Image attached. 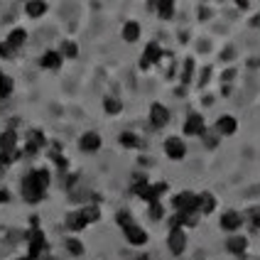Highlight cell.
<instances>
[{
    "mask_svg": "<svg viewBox=\"0 0 260 260\" xmlns=\"http://www.w3.org/2000/svg\"><path fill=\"white\" fill-rule=\"evenodd\" d=\"M25 40H27V32H25L22 27H17V29H13V32L8 35V40H5V42L10 44L13 49H20V47L25 44Z\"/></svg>",
    "mask_w": 260,
    "mask_h": 260,
    "instance_id": "ac0fdd59",
    "label": "cell"
},
{
    "mask_svg": "<svg viewBox=\"0 0 260 260\" xmlns=\"http://www.w3.org/2000/svg\"><path fill=\"white\" fill-rule=\"evenodd\" d=\"M209 15H211V13H209V10H206V8H204V5H202V8H199V17H202V20H206Z\"/></svg>",
    "mask_w": 260,
    "mask_h": 260,
    "instance_id": "b9f144b4",
    "label": "cell"
},
{
    "mask_svg": "<svg viewBox=\"0 0 260 260\" xmlns=\"http://www.w3.org/2000/svg\"><path fill=\"white\" fill-rule=\"evenodd\" d=\"M40 64H42L44 69H54V72H57L59 67H61V54H59V52H52V49H49V52H44V54H42Z\"/></svg>",
    "mask_w": 260,
    "mask_h": 260,
    "instance_id": "5bb4252c",
    "label": "cell"
},
{
    "mask_svg": "<svg viewBox=\"0 0 260 260\" xmlns=\"http://www.w3.org/2000/svg\"><path fill=\"white\" fill-rule=\"evenodd\" d=\"M216 143H218L216 135H214V133H206V130H204V145H206V147H216Z\"/></svg>",
    "mask_w": 260,
    "mask_h": 260,
    "instance_id": "8d00e7d4",
    "label": "cell"
},
{
    "mask_svg": "<svg viewBox=\"0 0 260 260\" xmlns=\"http://www.w3.org/2000/svg\"><path fill=\"white\" fill-rule=\"evenodd\" d=\"M204 130H206L204 118L199 116V113H191V116L187 118V123H184V133H187V135H204Z\"/></svg>",
    "mask_w": 260,
    "mask_h": 260,
    "instance_id": "8fae6325",
    "label": "cell"
},
{
    "mask_svg": "<svg viewBox=\"0 0 260 260\" xmlns=\"http://www.w3.org/2000/svg\"><path fill=\"white\" fill-rule=\"evenodd\" d=\"M27 241H29V260H37L42 255L44 250H47V238H44V233L40 229H32L27 233Z\"/></svg>",
    "mask_w": 260,
    "mask_h": 260,
    "instance_id": "3957f363",
    "label": "cell"
},
{
    "mask_svg": "<svg viewBox=\"0 0 260 260\" xmlns=\"http://www.w3.org/2000/svg\"><path fill=\"white\" fill-rule=\"evenodd\" d=\"M123 231H125V238H128L130 246H145V243H147V233H145L140 226L133 223V226H125Z\"/></svg>",
    "mask_w": 260,
    "mask_h": 260,
    "instance_id": "30bf717a",
    "label": "cell"
},
{
    "mask_svg": "<svg viewBox=\"0 0 260 260\" xmlns=\"http://www.w3.org/2000/svg\"><path fill=\"white\" fill-rule=\"evenodd\" d=\"M13 54H15V49L10 47V44L0 42V57H3V59H13Z\"/></svg>",
    "mask_w": 260,
    "mask_h": 260,
    "instance_id": "e575fe53",
    "label": "cell"
},
{
    "mask_svg": "<svg viewBox=\"0 0 260 260\" xmlns=\"http://www.w3.org/2000/svg\"><path fill=\"white\" fill-rule=\"evenodd\" d=\"M238 226H241V214L226 211V214L221 216V229H223V231H236Z\"/></svg>",
    "mask_w": 260,
    "mask_h": 260,
    "instance_id": "9a60e30c",
    "label": "cell"
},
{
    "mask_svg": "<svg viewBox=\"0 0 260 260\" xmlns=\"http://www.w3.org/2000/svg\"><path fill=\"white\" fill-rule=\"evenodd\" d=\"M133 191L138 194V197H143L145 202H157L159 197L167 191V184L165 182H159V184H147V182H138V184H133Z\"/></svg>",
    "mask_w": 260,
    "mask_h": 260,
    "instance_id": "6da1fadb",
    "label": "cell"
},
{
    "mask_svg": "<svg viewBox=\"0 0 260 260\" xmlns=\"http://www.w3.org/2000/svg\"><path fill=\"white\" fill-rule=\"evenodd\" d=\"M221 57H223V61H229V59H233V49H231V47H229V49H226V52H223Z\"/></svg>",
    "mask_w": 260,
    "mask_h": 260,
    "instance_id": "60d3db41",
    "label": "cell"
},
{
    "mask_svg": "<svg viewBox=\"0 0 260 260\" xmlns=\"http://www.w3.org/2000/svg\"><path fill=\"white\" fill-rule=\"evenodd\" d=\"M44 145V135H42V130H32L29 133V138H27V155H37V150Z\"/></svg>",
    "mask_w": 260,
    "mask_h": 260,
    "instance_id": "4fadbf2b",
    "label": "cell"
},
{
    "mask_svg": "<svg viewBox=\"0 0 260 260\" xmlns=\"http://www.w3.org/2000/svg\"><path fill=\"white\" fill-rule=\"evenodd\" d=\"M13 88H15V84H13V79L10 76H0V99H8L10 93H13Z\"/></svg>",
    "mask_w": 260,
    "mask_h": 260,
    "instance_id": "4316f807",
    "label": "cell"
},
{
    "mask_svg": "<svg viewBox=\"0 0 260 260\" xmlns=\"http://www.w3.org/2000/svg\"><path fill=\"white\" fill-rule=\"evenodd\" d=\"M118 223H120L123 229H125V226H133V218H130V211H125V209H123V211L118 214Z\"/></svg>",
    "mask_w": 260,
    "mask_h": 260,
    "instance_id": "d590c367",
    "label": "cell"
},
{
    "mask_svg": "<svg viewBox=\"0 0 260 260\" xmlns=\"http://www.w3.org/2000/svg\"><path fill=\"white\" fill-rule=\"evenodd\" d=\"M226 248H229V253H233V255H243L248 248V241L243 236H231V238L226 241Z\"/></svg>",
    "mask_w": 260,
    "mask_h": 260,
    "instance_id": "7c38bea8",
    "label": "cell"
},
{
    "mask_svg": "<svg viewBox=\"0 0 260 260\" xmlns=\"http://www.w3.org/2000/svg\"><path fill=\"white\" fill-rule=\"evenodd\" d=\"M167 246H170V253L172 255H182L184 248H187V236L182 229H172L170 236H167Z\"/></svg>",
    "mask_w": 260,
    "mask_h": 260,
    "instance_id": "5b68a950",
    "label": "cell"
},
{
    "mask_svg": "<svg viewBox=\"0 0 260 260\" xmlns=\"http://www.w3.org/2000/svg\"><path fill=\"white\" fill-rule=\"evenodd\" d=\"M162 49H159V44L157 42H150L147 47H145V52H143V59H140V69H150L152 64H157L159 59H162Z\"/></svg>",
    "mask_w": 260,
    "mask_h": 260,
    "instance_id": "8992f818",
    "label": "cell"
},
{
    "mask_svg": "<svg viewBox=\"0 0 260 260\" xmlns=\"http://www.w3.org/2000/svg\"><path fill=\"white\" fill-rule=\"evenodd\" d=\"M179 216V223L184 226H197L199 223V211H189V214H177Z\"/></svg>",
    "mask_w": 260,
    "mask_h": 260,
    "instance_id": "4dcf8cb0",
    "label": "cell"
},
{
    "mask_svg": "<svg viewBox=\"0 0 260 260\" xmlns=\"http://www.w3.org/2000/svg\"><path fill=\"white\" fill-rule=\"evenodd\" d=\"M135 260H147V255H140V258H135Z\"/></svg>",
    "mask_w": 260,
    "mask_h": 260,
    "instance_id": "f6af8a7d",
    "label": "cell"
},
{
    "mask_svg": "<svg viewBox=\"0 0 260 260\" xmlns=\"http://www.w3.org/2000/svg\"><path fill=\"white\" fill-rule=\"evenodd\" d=\"M67 229H69V231H84V229H86V223H84V218H81L79 211H72V214L67 216Z\"/></svg>",
    "mask_w": 260,
    "mask_h": 260,
    "instance_id": "d4e9b609",
    "label": "cell"
},
{
    "mask_svg": "<svg viewBox=\"0 0 260 260\" xmlns=\"http://www.w3.org/2000/svg\"><path fill=\"white\" fill-rule=\"evenodd\" d=\"M29 177L35 179V184L40 189H47L49 187V182H52V174H49V170H32L29 172Z\"/></svg>",
    "mask_w": 260,
    "mask_h": 260,
    "instance_id": "d6986e66",
    "label": "cell"
},
{
    "mask_svg": "<svg viewBox=\"0 0 260 260\" xmlns=\"http://www.w3.org/2000/svg\"><path fill=\"white\" fill-rule=\"evenodd\" d=\"M174 209L177 214H189V211H199V197L191 194V191H182L174 197Z\"/></svg>",
    "mask_w": 260,
    "mask_h": 260,
    "instance_id": "7a4b0ae2",
    "label": "cell"
},
{
    "mask_svg": "<svg viewBox=\"0 0 260 260\" xmlns=\"http://www.w3.org/2000/svg\"><path fill=\"white\" fill-rule=\"evenodd\" d=\"M42 260H57V258H52V255H44V258Z\"/></svg>",
    "mask_w": 260,
    "mask_h": 260,
    "instance_id": "ee69618b",
    "label": "cell"
},
{
    "mask_svg": "<svg viewBox=\"0 0 260 260\" xmlns=\"http://www.w3.org/2000/svg\"><path fill=\"white\" fill-rule=\"evenodd\" d=\"M152 8H157L159 10V17L162 20H170V17H174V3L172 0H159V3H152Z\"/></svg>",
    "mask_w": 260,
    "mask_h": 260,
    "instance_id": "44dd1931",
    "label": "cell"
},
{
    "mask_svg": "<svg viewBox=\"0 0 260 260\" xmlns=\"http://www.w3.org/2000/svg\"><path fill=\"white\" fill-rule=\"evenodd\" d=\"M150 123H152L155 128H165V125L170 123V111H167L162 103H152V106H150Z\"/></svg>",
    "mask_w": 260,
    "mask_h": 260,
    "instance_id": "52a82bcc",
    "label": "cell"
},
{
    "mask_svg": "<svg viewBox=\"0 0 260 260\" xmlns=\"http://www.w3.org/2000/svg\"><path fill=\"white\" fill-rule=\"evenodd\" d=\"M138 37H140V25L133 22V20L125 22V25H123V40H125V42H135Z\"/></svg>",
    "mask_w": 260,
    "mask_h": 260,
    "instance_id": "7402d4cb",
    "label": "cell"
},
{
    "mask_svg": "<svg viewBox=\"0 0 260 260\" xmlns=\"http://www.w3.org/2000/svg\"><path fill=\"white\" fill-rule=\"evenodd\" d=\"M250 25H253V27H260V15H255V17H253V22H250Z\"/></svg>",
    "mask_w": 260,
    "mask_h": 260,
    "instance_id": "7bdbcfd3",
    "label": "cell"
},
{
    "mask_svg": "<svg viewBox=\"0 0 260 260\" xmlns=\"http://www.w3.org/2000/svg\"><path fill=\"white\" fill-rule=\"evenodd\" d=\"M214 209H216V199H214L209 191L199 194V211H204V214H211Z\"/></svg>",
    "mask_w": 260,
    "mask_h": 260,
    "instance_id": "cb8c5ba5",
    "label": "cell"
},
{
    "mask_svg": "<svg viewBox=\"0 0 260 260\" xmlns=\"http://www.w3.org/2000/svg\"><path fill=\"white\" fill-rule=\"evenodd\" d=\"M191 74H194V59H187V61H184V74H182V81H184V84H189Z\"/></svg>",
    "mask_w": 260,
    "mask_h": 260,
    "instance_id": "d6a6232c",
    "label": "cell"
},
{
    "mask_svg": "<svg viewBox=\"0 0 260 260\" xmlns=\"http://www.w3.org/2000/svg\"><path fill=\"white\" fill-rule=\"evenodd\" d=\"M236 128H238V123H236V118H231V116L218 118L216 130H218V133H221V135H233V133H236Z\"/></svg>",
    "mask_w": 260,
    "mask_h": 260,
    "instance_id": "2e32d148",
    "label": "cell"
},
{
    "mask_svg": "<svg viewBox=\"0 0 260 260\" xmlns=\"http://www.w3.org/2000/svg\"><path fill=\"white\" fill-rule=\"evenodd\" d=\"M233 76H236V72H233V69H229V72H223V84H229V81H231Z\"/></svg>",
    "mask_w": 260,
    "mask_h": 260,
    "instance_id": "f35d334b",
    "label": "cell"
},
{
    "mask_svg": "<svg viewBox=\"0 0 260 260\" xmlns=\"http://www.w3.org/2000/svg\"><path fill=\"white\" fill-rule=\"evenodd\" d=\"M22 199L27 204H37L44 199V189L37 187L35 179H32L29 174H25V179H22Z\"/></svg>",
    "mask_w": 260,
    "mask_h": 260,
    "instance_id": "277c9868",
    "label": "cell"
},
{
    "mask_svg": "<svg viewBox=\"0 0 260 260\" xmlns=\"http://www.w3.org/2000/svg\"><path fill=\"white\" fill-rule=\"evenodd\" d=\"M120 145H125V147H143V140L138 135H133V133H123L120 135Z\"/></svg>",
    "mask_w": 260,
    "mask_h": 260,
    "instance_id": "f1b7e54d",
    "label": "cell"
},
{
    "mask_svg": "<svg viewBox=\"0 0 260 260\" xmlns=\"http://www.w3.org/2000/svg\"><path fill=\"white\" fill-rule=\"evenodd\" d=\"M103 108H106V113H111V116H116V113H120V108H123V103L118 101L116 96H108V99L103 101Z\"/></svg>",
    "mask_w": 260,
    "mask_h": 260,
    "instance_id": "484cf974",
    "label": "cell"
},
{
    "mask_svg": "<svg viewBox=\"0 0 260 260\" xmlns=\"http://www.w3.org/2000/svg\"><path fill=\"white\" fill-rule=\"evenodd\" d=\"M20 159V150L15 147V150H3L0 152V165H13Z\"/></svg>",
    "mask_w": 260,
    "mask_h": 260,
    "instance_id": "83f0119b",
    "label": "cell"
},
{
    "mask_svg": "<svg viewBox=\"0 0 260 260\" xmlns=\"http://www.w3.org/2000/svg\"><path fill=\"white\" fill-rule=\"evenodd\" d=\"M25 10H27L29 17H42L47 13V3H42V0H29L27 5H25Z\"/></svg>",
    "mask_w": 260,
    "mask_h": 260,
    "instance_id": "603a6c76",
    "label": "cell"
},
{
    "mask_svg": "<svg viewBox=\"0 0 260 260\" xmlns=\"http://www.w3.org/2000/svg\"><path fill=\"white\" fill-rule=\"evenodd\" d=\"M165 152H167L170 159H182L187 155V145L182 143L179 138H167L165 140Z\"/></svg>",
    "mask_w": 260,
    "mask_h": 260,
    "instance_id": "ba28073f",
    "label": "cell"
},
{
    "mask_svg": "<svg viewBox=\"0 0 260 260\" xmlns=\"http://www.w3.org/2000/svg\"><path fill=\"white\" fill-rule=\"evenodd\" d=\"M79 214H81V218H84V223H93V221H99L101 218V209L99 206H93V204H88V206H84V209H79Z\"/></svg>",
    "mask_w": 260,
    "mask_h": 260,
    "instance_id": "e0dca14e",
    "label": "cell"
},
{
    "mask_svg": "<svg viewBox=\"0 0 260 260\" xmlns=\"http://www.w3.org/2000/svg\"><path fill=\"white\" fill-rule=\"evenodd\" d=\"M0 76H3V72H0Z\"/></svg>",
    "mask_w": 260,
    "mask_h": 260,
    "instance_id": "7dc6e473",
    "label": "cell"
},
{
    "mask_svg": "<svg viewBox=\"0 0 260 260\" xmlns=\"http://www.w3.org/2000/svg\"><path fill=\"white\" fill-rule=\"evenodd\" d=\"M61 54L69 59H76V54H79V44L72 42V40H67V42L61 44Z\"/></svg>",
    "mask_w": 260,
    "mask_h": 260,
    "instance_id": "f546056e",
    "label": "cell"
},
{
    "mask_svg": "<svg viewBox=\"0 0 260 260\" xmlns=\"http://www.w3.org/2000/svg\"><path fill=\"white\" fill-rule=\"evenodd\" d=\"M67 250H69L72 255H81V253H84V246H81V241L69 238V241H67Z\"/></svg>",
    "mask_w": 260,
    "mask_h": 260,
    "instance_id": "1f68e13d",
    "label": "cell"
},
{
    "mask_svg": "<svg viewBox=\"0 0 260 260\" xmlns=\"http://www.w3.org/2000/svg\"><path fill=\"white\" fill-rule=\"evenodd\" d=\"M15 147H17V133L15 130H5L0 135V152L3 150H15Z\"/></svg>",
    "mask_w": 260,
    "mask_h": 260,
    "instance_id": "ffe728a7",
    "label": "cell"
},
{
    "mask_svg": "<svg viewBox=\"0 0 260 260\" xmlns=\"http://www.w3.org/2000/svg\"><path fill=\"white\" fill-rule=\"evenodd\" d=\"M20 260H29V258H20Z\"/></svg>",
    "mask_w": 260,
    "mask_h": 260,
    "instance_id": "bcb514c9",
    "label": "cell"
},
{
    "mask_svg": "<svg viewBox=\"0 0 260 260\" xmlns=\"http://www.w3.org/2000/svg\"><path fill=\"white\" fill-rule=\"evenodd\" d=\"M5 202H10V194L5 189H0V204H5Z\"/></svg>",
    "mask_w": 260,
    "mask_h": 260,
    "instance_id": "ab89813d",
    "label": "cell"
},
{
    "mask_svg": "<svg viewBox=\"0 0 260 260\" xmlns=\"http://www.w3.org/2000/svg\"><path fill=\"white\" fill-rule=\"evenodd\" d=\"M209 79H211V69H209V67H206V69H204V74H202V79H199V86H206V84H209Z\"/></svg>",
    "mask_w": 260,
    "mask_h": 260,
    "instance_id": "74e56055",
    "label": "cell"
},
{
    "mask_svg": "<svg viewBox=\"0 0 260 260\" xmlns=\"http://www.w3.org/2000/svg\"><path fill=\"white\" fill-rule=\"evenodd\" d=\"M79 147L84 150V152H96V150H101V135L99 133H84L81 135V140H79Z\"/></svg>",
    "mask_w": 260,
    "mask_h": 260,
    "instance_id": "9c48e42d",
    "label": "cell"
},
{
    "mask_svg": "<svg viewBox=\"0 0 260 260\" xmlns=\"http://www.w3.org/2000/svg\"><path fill=\"white\" fill-rule=\"evenodd\" d=\"M150 218H152V221H159V218H162V204L159 202L150 204Z\"/></svg>",
    "mask_w": 260,
    "mask_h": 260,
    "instance_id": "836d02e7",
    "label": "cell"
}]
</instances>
